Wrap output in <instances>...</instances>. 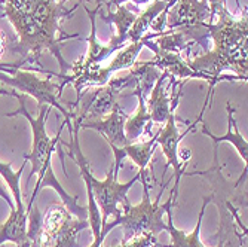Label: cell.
Returning a JSON list of instances; mask_svg holds the SVG:
<instances>
[{"label": "cell", "mask_w": 248, "mask_h": 247, "mask_svg": "<svg viewBox=\"0 0 248 247\" xmlns=\"http://www.w3.org/2000/svg\"><path fill=\"white\" fill-rule=\"evenodd\" d=\"M210 24V6L207 0H177L168 11L165 30L193 29Z\"/></svg>", "instance_id": "8"}, {"label": "cell", "mask_w": 248, "mask_h": 247, "mask_svg": "<svg viewBox=\"0 0 248 247\" xmlns=\"http://www.w3.org/2000/svg\"><path fill=\"white\" fill-rule=\"evenodd\" d=\"M167 2H168V0H153L152 5H149L140 15H137L131 30L126 34V40L140 42L146 36L147 30H150L152 22L157 18V15H159L165 9Z\"/></svg>", "instance_id": "19"}, {"label": "cell", "mask_w": 248, "mask_h": 247, "mask_svg": "<svg viewBox=\"0 0 248 247\" xmlns=\"http://www.w3.org/2000/svg\"><path fill=\"white\" fill-rule=\"evenodd\" d=\"M156 139H157V132L149 140V142H135V143H129L125 148H122L121 150L113 152L115 155V161H113V167H115V174L118 176L122 160L125 156H129V158L139 165L140 171L147 170V165L150 164V160L153 156L155 148H156Z\"/></svg>", "instance_id": "16"}, {"label": "cell", "mask_w": 248, "mask_h": 247, "mask_svg": "<svg viewBox=\"0 0 248 247\" xmlns=\"http://www.w3.org/2000/svg\"><path fill=\"white\" fill-rule=\"evenodd\" d=\"M177 155H178L180 163H182L183 165H187V161L190 160L192 152H190V149H189V148H185V149H178Z\"/></svg>", "instance_id": "23"}, {"label": "cell", "mask_w": 248, "mask_h": 247, "mask_svg": "<svg viewBox=\"0 0 248 247\" xmlns=\"http://www.w3.org/2000/svg\"><path fill=\"white\" fill-rule=\"evenodd\" d=\"M29 213L26 209H12L9 217L0 225V246L3 243H14L16 247H30L31 240L27 231Z\"/></svg>", "instance_id": "13"}, {"label": "cell", "mask_w": 248, "mask_h": 247, "mask_svg": "<svg viewBox=\"0 0 248 247\" xmlns=\"http://www.w3.org/2000/svg\"><path fill=\"white\" fill-rule=\"evenodd\" d=\"M135 18H137V15H135L134 12H131L124 5L116 6V12H108L107 16H101L103 21L113 24L116 27V32H118L116 36H113L110 39L108 45H111V47H116V48L124 47L125 42H126V34L131 30Z\"/></svg>", "instance_id": "18"}, {"label": "cell", "mask_w": 248, "mask_h": 247, "mask_svg": "<svg viewBox=\"0 0 248 247\" xmlns=\"http://www.w3.org/2000/svg\"><path fill=\"white\" fill-rule=\"evenodd\" d=\"M167 78L168 76L165 73H162L161 78L156 81V83L152 88V91L149 93L150 97L146 104L152 122L161 124V125H164L168 121L170 115L175 110V107L178 104L180 96H182V89H178V93L174 99V103H171L172 99L167 94V88L164 86V82L167 81Z\"/></svg>", "instance_id": "11"}, {"label": "cell", "mask_w": 248, "mask_h": 247, "mask_svg": "<svg viewBox=\"0 0 248 247\" xmlns=\"http://www.w3.org/2000/svg\"><path fill=\"white\" fill-rule=\"evenodd\" d=\"M132 96L139 99V109L132 116H128L125 122V136L129 143L139 142V139L143 136H152V125H153L150 115L147 112V107H146L144 96L139 89H134Z\"/></svg>", "instance_id": "17"}, {"label": "cell", "mask_w": 248, "mask_h": 247, "mask_svg": "<svg viewBox=\"0 0 248 247\" xmlns=\"http://www.w3.org/2000/svg\"><path fill=\"white\" fill-rule=\"evenodd\" d=\"M211 97L207 96V100L204 103V107H202V112L199 114L198 116V121L190 124V127L183 132V134H180L178 132V128H177V118L174 115V112L170 115L168 121L164 124V128H161L159 131H157V139H156V143L159 145L162 148V152L165 155V158H167V165H165V171L168 170V167H172L174 168V189L171 191V197H172V204H175V201H177V197H178V186H180V181H182V176L185 174V165L180 163L178 160V145L180 142L183 140V137L186 136L187 132H190L195 125L202 119V115H204V112L208 106V101H210ZM165 171H162V177L165 176Z\"/></svg>", "instance_id": "7"}, {"label": "cell", "mask_w": 248, "mask_h": 247, "mask_svg": "<svg viewBox=\"0 0 248 247\" xmlns=\"http://www.w3.org/2000/svg\"><path fill=\"white\" fill-rule=\"evenodd\" d=\"M135 81L131 75L121 78H110V81L98 86L94 91L80 96L79 100L72 103V121L80 124L85 121H95L107 116L118 104V97L125 88H134Z\"/></svg>", "instance_id": "5"}, {"label": "cell", "mask_w": 248, "mask_h": 247, "mask_svg": "<svg viewBox=\"0 0 248 247\" xmlns=\"http://www.w3.org/2000/svg\"><path fill=\"white\" fill-rule=\"evenodd\" d=\"M29 213L30 247H78L79 232L89 228V222L73 216L64 204L51 206L43 219L36 207Z\"/></svg>", "instance_id": "3"}, {"label": "cell", "mask_w": 248, "mask_h": 247, "mask_svg": "<svg viewBox=\"0 0 248 247\" xmlns=\"http://www.w3.org/2000/svg\"><path fill=\"white\" fill-rule=\"evenodd\" d=\"M125 2H132L134 5H146V3H149L150 0H111L110 3H107V5H115V6H121L122 3H125Z\"/></svg>", "instance_id": "25"}, {"label": "cell", "mask_w": 248, "mask_h": 247, "mask_svg": "<svg viewBox=\"0 0 248 247\" xmlns=\"http://www.w3.org/2000/svg\"><path fill=\"white\" fill-rule=\"evenodd\" d=\"M129 75L135 81L134 88L139 89L146 99V96L152 91L156 81L161 78L162 72L150 60V61H135L134 66L129 69Z\"/></svg>", "instance_id": "20"}, {"label": "cell", "mask_w": 248, "mask_h": 247, "mask_svg": "<svg viewBox=\"0 0 248 247\" xmlns=\"http://www.w3.org/2000/svg\"><path fill=\"white\" fill-rule=\"evenodd\" d=\"M27 163L29 161L24 160V163H22V165L19 167V170L15 171V170H12L11 163H2V161H0V176H2V179L8 183V188L12 192L14 203H15V207L16 209H26L24 203H22V194H21L19 181H21L22 170H24V167H26Z\"/></svg>", "instance_id": "21"}, {"label": "cell", "mask_w": 248, "mask_h": 247, "mask_svg": "<svg viewBox=\"0 0 248 247\" xmlns=\"http://www.w3.org/2000/svg\"><path fill=\"white\" fill-rule=\"evenodd\" d=\"M226 110H228V132L224 134V136H214V134L207 128L205 124H202V130L201 131L204 132L205 136H208L214 142L216 146L220 142H229L236 149V152L239 153L241 160L245 164V170H247V163H248V142H247V139L242 136V134L239 132V130H238L236 121H235V109L232 107V104L229 101L226 103Z\"/></svg>", "instance_id": "15"}, {"label": "cell", "mask_w": 248, "mask_h": 247, "mask_svg": "<svg viewBox=\"0 0 248 247\" xmlns=\"http://www.w3.org/2000/svg\"><path fill=\"white\" fill-rule=\"evenodd\" d=\"M18 69V64H3V63H0V72H3V73H8V75H12L15 70Z\"/></svg>", "instance_id": "26"}, {"label": "cell", "mask_w": 248, "mask_h": 247, "mask_svg": "<svg viewBox=\"0 0 248 247\" xmlns=\"http://www.w3.org/2000/svg\"><path fill=\"white\" fill-rule=\"evenodd\" d=\"M51 76L54 75L51 73L48 78H40L39 75L33 72L16 69L12 73V76L0 72V82L12 86L14 91H19L21 94L33 97L37 101L39 107L51 106L52 109H57L61 112L64 119H72V112L67 110L60 101L61 94H62L61 85L55 83Z\"/></svg>", "instance_id": "6"}, {"label": "cell", "mask_w": 248, "mask_h": 247, "mask_svg": "<svg viewBox=\"0 0 248 247\" xmlns=\"http://www.w3.org/2000/svg\"><path fill=\"white\" fill-rule=\"evenodd\" d=\"M5 51H6V39H5V34L0 32V60L5 55Z\"/></svg>", "instance_id": "27"}, {"label": "cell", "mask_w": 248, "mask_h": 247, "mask_svg": "<svg viewBox=\"0 0 248 247\" xmlns=\"http://www.w3.org/2000/svg\"><path fill=\"white\" fill-rule=\"evenodd\" d=\"M11 96L12 97H16V100L19 101V107L15 110V112H9L5 116L6 118H12V116H18V115H22L24 118L29 119L30 122V127H31V132H33V145H31V152L29 155L24 156V160L30 161L31 163V171H30V176H29V182H31V177L33 176H37V173L43 168L51 164V158H52V153L55 152L60 140H61V132H62V128L65 127L67 121L64 119L57 136L55 137H51L48 136L46 132V121H48V116L52 112V107L51 106H40L39 107V116L37 118H33L30 115V112L27 110L26 107V100L27 97L24 94H18L16 91H11Z\"/></svg>", "instance_id": "4"}, {"label": "cell", "mask_w": 248, "mask_h": 247, "mask_svg": "<svg viewBox=\"0 0 248 247\" xmlns=\"http://www.w3.org/2000/svg\"><path fill=\"white\" fill-rule=\"evenodd\" d=\"M211 201V197H205L204 198V204L201 207L199 216H198V222H196V227L190 234H185L183 231H180L174 227V219H172V207L167 209V214H168V223H167V232L171 237V244L167 246H161L155 243L153 247H207L204 243L201 241V225H202V217L205 214V209L208 206V203ZM217 247H224V243H218Z\"/></svg>", "instance_id": "12"}, {"label": "cell", "mask_w": 248, "mask_h": 247, "mask_svg": "<svg viewBox=\"0 0 248 247\" xmlns=\"http://www.w3.org/2000/svg\"><path fill=\"white\" fill-rule=\"evenodd\" d=\"M247 27V9L241 18L235 19L226 6L218 12L217 24L202 26L207 30V37H211L214 48L189 61V66L207 76L211 91L221 81L248 79Z\"/></svg>", "instance_id": "1"}, {"label": "cell", "mask_w": 248, "mask_h": 247, "mask_svg": "<svg viewBox=\"0 0 248 247\" xmlns=\"http://www.w3.org/2000/svg\"><path fill=\"white\" fill-rule=\"evenodd\" d=\"M85 6V5H83ZM101 9V2L97 3V8L94 11H89L86 6H85V11L86 14L89 15V19H91V34L86 39L88 43H89V48H88V54L85 57H82L79 61H76L79 66L82 67H91V66H95V64H100L103 60H106L107 57H110L113 52L119 51L121 48H116V47H111V45H103L98 42L97 39V26H95V16L97 14L100 12Z\"/></svg>", "instance_id": "14"}, {"label": "cell", "mask_w": 248, "mask_h": 247, "mask_svg": "<svg viewBox=\"0 0 248 247\" xmlns=\"http://www.w3.org/2000/svg\"><path fill=\"white\" fill-rule=\"evenodd\" d=\"M207 3L210 6V24H213L214 16L226 6V0H207Z\"/></svg>", "instance_id": "22"}, {"label": "cell", "mask_w": 248, "mask_h": 247, "mask_svg": "<svg viewBox=\"0 0 248 247\" xmlns=\"http://www.w3.org/2000/svg\"><path fill=\"white\" fill-rule=\"evenodd\" d=\"M128 119V114L119 106L116 104L113 110L110 114L101 119L95 121H85L80 122V128H91L98 131L101 136L106 139V142L110 145L111 150L116 152L129 145L126 136H125V122Z\"/></svg>", "instance_id": "9"}, {"label": "cell", "mask_w": 248, "mask_h": 247, "mask_svg": "<svg viewBox=\"0 0 248 247\" xmlns=\"http://www.w3.org/2000/svg\"><path fill=\"white\" fill-rule=\"evenodd\" d=\"M0 198H2L5 203H8V206H9V209L12 210V209H15V203H14V199L11 198V195H9V192H6V189L5 188H2L0 186Z\"/></svg>", "instance_id": "24"}, {"label": "cell", "mask_w": 248, "mask_h": 247, "mask_svg": "<svg viewBox=\"0 0 248 247\" xmlns=\"http://www.w3.org/2000/svg\"><path fill=\"white\" fill-rule=\"evenodd\" d=\"M140 174V181L143 185V199L141 203L137 206H131L128 198L122 201V210L119 216H116V220L106 223L101 235L106 238V235L110 232V230H113L115 227H122L124 230V241L137 237L141 234H150L156 237L159 232L167 231V223L164 222V214L167 213V209L174 207L172 204V197L167 199V203L161 204V197L164 194V189L167 188V183L162 185V189L159 195L156 197V199L150 201L149 197V183H147V170L139 171Z\"/></svg>", "instance_id": "2"}, {"label": "cell", "mask_w": 248, "mask_h": 247, "mask_svg": "<svg viewBox=\"0 0 248 247\" xmlns=\"http://www.w3.org/2000/svg\"><path fill=\"white\" fill-rule=\"evenodd\" d=\"M0 96H11V91H8V89H2V88H0Z\"/></svg>", "instance_id": "28"}, {"label": "cell", "mask_w": 248, "mask_h": 247, "mask_svg": "<svg viewBox=\"0 0 248 247\" xmlns=\"http://www.w3.org/2000/svg\"><path fill=\"white\" fill-rule=\"evenodd\" d=\"M152 39L146 40L144 47H149L153 52L155 57L152 58V63L159 69L162 73H165L168 78H182V79H204L208 82L207 76L199 72H195L189 66V61L183 58L182 54L178 52H164L159 51L155 47V42H150Z\"/></svg>", "instance_id": "10"}]
</instances>
